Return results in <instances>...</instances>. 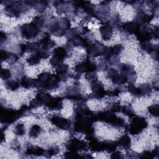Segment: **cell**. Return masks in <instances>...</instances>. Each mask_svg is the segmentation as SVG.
<instances>
[{
	"mask_svg": "<svg viewBox=\"0 0 159 159\" xmlns=\"http://www.w3.org/2000/svg\"><path fill=\"white\" fill-rule=\"evenodd\" d=\"M59 80L57 76L44 72L41 73L36 80L35 87L41 90H53L58 86Z\"/></svg>",
	"mask_w": 159,
	"mask_h": 159,
	"instance_id": "1",
	"label": "cell"
},
{
	"mask_svg": "<svg viewBox=\"0 0 159 159\" xmlns=\"http://www.w3.org/2000/svg\"><path fill=\"white\" fill-rule=\"evenodd\" d=\"M92 119L93 121H104L116 127H123L125 125L123 119L116 116L111 111L93 113Z\"/></svg>",
	"mask_w": 159,
	"mask_h": 159,
	"instance_id": "2",
	"label": "cell"
},
{
	"mask_svg": "<svg viewBox=\"0 0 159 159\" xmlns=\"http://www.w3.org/2000/svg\"><path fill=\"white\" fill-rule=\"evenodd\" d=\"M19 111H16L9 108H3L2 106L1 108V119L2 123L10 124L16 121L17 119L21 117Z\"/></svg>",
	"mask_w": 159,
	"mask_h": 159,
	"instance_id": "3",
	"label": "cell"
},
{
	"mask_svg": "<svg viewBox=\"0 0 159 159\" xmlns=\"http://www.w3.org/2000/svg\"><path fill=\"white\" fill-rule=\"evenodd\" d=\"M147 127V123L143 117L136 116L133 118L128 129L129 133L132 135H136L141 133Z\"/></svg>",
	"mask_w": 159,
	"mask_h": 159,
	"instance_id": "4",
	"label": "cell"
},
{
	"mask_svg": "<svg viewBox=\"0 0 159 159\" xmlns=\"http://www.w3.org/2000/svg\"><path fill=\"white\" fill-rule=\"evenodd\" d=\"M39 29L36 28L32 23L25 24L21 27V34L26 39H31L35 37L39 33Z\"/></svg>",
	"mask_w": 159,
	"mask_h": 159,
	"instance_id": "5",
	"label": "cell"
},
{
	"mask_svg": "<svg viewBox=\"0 0 159 159\" xmlns=\"http://www.w3.org/2000/svg\"><path fill=\"white\" fill-rule=\"evenodd\" d=\"M96 69V65L89 61H87L82 64H80L75 67V70L78 73H82L86 72H94V71Z\"/></svg>",
	"mask_w": 159,
	"mask_h": 159,
	"instance_id": "6",
	"label": "cell"
},
{
	"mask_svg": "<svg viewBox=\"0 0 159 159\" xmlns=\"http://www.w3.org/2000/svg\"><path fill=\"white\" fill-rule=\"evenodd\" d=\"M67 148L69 150L78 151V150H85L87 149V145L86 142L83 141L79 140L77 139H73L70 141L66 146Z\"/></svg>",
	"mask_w": 159,
	"mask_h": 159,
	"instance_id": "7",
	"label": "cell"
},
{
	"mask_svg": "<svg viewBox=\"0 0 159 159\" xmlns=\"http://www.w3.org/2000/svg\"><path fill=\"white\" fill-rule=\"evenodd\" d=\"M50 121L53 124L63 130H68L70 128V121L68 119H65L62 117L54 116L50 117Z\"/></svg>",
	"mask_w": 159,
	"mask_h": 159,
	"instance_id": "8",
	"label": "cell"
},
{
	"mask_svg": "<svg viewBox=\"0 0 159 159\" xmlns=\"http://www.w3.org/2000/svg\"><path fill=\"white\" fill-rule=\"evenodd\" d=\"M106 47L101 44H91L87 46V53L92 57L103 55Z\"/></svg>",
	"mask_w": 159,
	"mask_h": 159,
	"instance_id": "9",
	"label": "cell"
},
{
	"mask_svg": "<svg viewBox=\"0 0 159 159\" xmlns=\"http://www.w3.org/2000/svg\"><path fill=\"white\" fill-rule=\"evenodd\" d=\"M102 37L105 41H108L113 35V29L109 23H106L103 25L99 29Z\"/></svg>",
	"mask_w": 159,
	"mask_h": 159,
	"instance_id": "10",
	"label": "cell"
},
{
	"mask_svg": "<svg viewBox=\"0 0 159 159\" xmlns=\"http://www.w3.org/2000/svg\"><path fill=\"white\" fill-rule=\"evenodd\" d=\"M46 106L52 109H60L62 108V99L59 97L51 98L50 100L46 104Z\"/></svg>",
	"mask_w": 159,
	"mask_h": 159,
	"instance_id": "11",
	"label": "cell"
},
{
	"mask_svg": "<svg viewBox=\"0 0 159 159\" xmlns=\"http://www.w3.org/2000/svg\"><path fill=\"white\" fill-rule=\"evenodd\" d=\"M153 17V16L152 15H148L143 12H140L135 19V23L139 26H142L144 23H149Z\"/></svg>",
	"mask_w": 159,
	"mask_h": 159,
	"instance_id": "12",
	"label": "cell"
},
{
	"mask_svg": "<svg viewBox=\"0 0 159 159\" xmlns=\"http://www.w3.org/2000/svg\"><path fill=\"white\" fill-rule=\"evenodd\" d=\"M89 147L93 152H102L105 150L103 142L102 143L98 142L97 139H96L95 138L90 141Z\"/></svg>",
	"mask_w": 159,
	"mask_h": 159,
	"instance_id": "13",
	"label": "cell"
},
{
	"mask_svg": "<svg viewBox=\"0 0 159 159\" xmlns=\"http://www.w3.org/2000/svg\"><path fill=\"white\" fill-rule=\"evenodd\" d=\"M53 57H55L59 61L63 62L64 60L67 56V52L65 48L63 47H57L54 50Z\"/></svg>",
	"mask_w": 159,
	"mask_h": 159,
	"instance_id": "14",
	"label": "cell"
},
{
	"mask_svg": "<svg viewBox=\"0 0 159 159\" xmlns=\"http://www.w3.org/2000/svg\"><path fill=\"white\" fill-rule=\"evenodd\" d=\"M40 45L42 46V49L48 50L55 46V43L50 39L49 35H46L39 43Z\"/></svg>",
	"mask_w": 159,
	"mask_h": 159,
	"instance_id": "15",
	"label": "cell"
},
{
	"mask_svg": "<svg viewBox=\"0 0 159 159\" xmlns=\"http://www.w3.org/2000/svg\"><path fill=\"white\" fill-rule=\"evenodd\" d=\"M117 143V146H119L125 149H129L131 144V138L128 135H124L119 139Z\"/></svg>",
	"mask_w": 159,
	"mask_h": 159,
	"instance_id": "16",
	"label": "cell"
},
{
	"mask_svg": "<svg viewBox=\"0 0 159 159\" xmlns=\"http://www.w3.org/2000/svg\"><path fill=\"white\" fill-rule=\"evenodd\" d=\"M20 84L21 85L22 87L26 88L35 87L36 85V80H34L31 78L24 76L21 79Z\"/></svg>",
	"mask_w": 159,
	"mask_h": 159,
	"instance_id": "17",
	"label": "cell"
},
{
	"mask_svg": "<svg viewBox=\"0 0 159 159\" xmlns=\"http://www.w3.org/2000/svg\"><path fill=\"white\" fill-rule=\"evenodd\" d=\"M139 25L136 24L135 22H130L127 23L123 25V29L131 34H135L139 28Z\"/></svg>",
	"mask_w": 159,
	"mask_h": 159,
	"instance_id": "18",
	"label": "cell"
},
{
	"mask_svg": "<svg viewBox=\"0 0 159 159\" xmlns=\"http://www.w3.org/2000/svg\"><path fill=\"white\" fill-rule=\"evenodd\" d=\"M44 150L39 147L37 146H31L28 148L26 151V154L33 155L35 156H40L44 154Z\"/></svg>",
	"mask_w": 159,
	"mask_h": 159,
	"instance_id": "19",
	"label": "cell"
},
{
	"mask_svg": "<svg viewBox=\"0 0 159 159\" xmlns=\"http://www.w3.org/2000/svg\"><path fill=\"white\" fill-rule=\"evenodd\" d=\"M71 41L73 43L74 46H82L84 47H87V46H88L86 40L78 35H76Z\"/></svg>",
	"mask_w": 159,
	"mask_h": 159,
	"instance_id": "20",
	"label": "cell"
},
{
	"mask_svg": "<svg viewBox=\"0 0 159 159\" xmlns=\"http://www.w3.org/2000/svg\"><path fill=\"white\" fill-rule=\"evenodd\" d=\"M104 147H105V150H106L108 152H113L116 150L117 143L116 142L111 141H106L103 142Z\"/></svg>",
	"mask_w": 159,
	"mask_h": 159,
	"instance_id": "21",
	"label": "cell"
},
{
	"mask_svg": "<svg viewBox=\"0 0 159 159\" xmlns=\"http://www.w3.org/2000/svg\"><path fill=\"white\" fill-rule=\"evenodd\" d=\"M139 96L149 95L152 92V88L149 84H143L138 88Z\"/></svg>",
	"mask_w": 159,
	"mask_h": 159,
	"instance_id": "22",
	"label": "cell"
},
{
	"mask_svg": "<svg viewBox=\"0 0 159 159\" xmlns=\"http://www.w3.org/2000/svg\"><path fill=\"white\" fill-rule=\"evenodd\" d=\"M36 98H37L39 99H40V100H41L43 102V104L46 105L50 100V98H52V96L48 93L41 91V92H39L37 94Z\"/></svg>",
	"mask_w": 159,
	"mask_h": 159,
	"instance_id": "23",
	"label": "cell"
},
{
	"mask_svg": "<svg viewBox=\"0 0 159 159\" xmlns=\"http://www.w3.org/2000/svg\"><path fill=\"white\" fill-rule=\"evenodd\" d=\"M105 95H107V91L105 90L104 88L96 91H94L92 94L89 96L90 98H96V99H101L103 98Z\"/></svg>",
	"mask_w": 159,
	"mask_h": 159,
	"instance_id": "24",
	"label": "cell"
},
{
	"mask_svg": "<svg viewBox=\"0 0 159 159\" xmlns=\"http://www.w3.org/2000/svg\"><path fill=\"white\" fill-rule=\"evenodd\" d=\"M59 152V149L57 146H54L50 147L49 150L44 151V155L47 158H50L53 155H57Z\"/></svg>",
	"mask_w": 159,
	"mask_h": 159,
	"instance_id": "25",
	"label": "cell"
},
{
	"mask_svg": "<svg viewBox=\"0 0 159 159\" xmlns=\"http://www.w3.org/2000/svg\"><path fill=\"white\" fill-rule=\"evenodd\" d=\"M41 132V128L39 126L35 124L32 126L29 131V136L31 137H37Z\"/></svg>",
	"mask_w": 159,
	"mask_h": 159,
	"instance_id": "26",
	"label": "cell"
},
{
	"mask_svg": "<svg viewBox=\"0 0 159 159\" xmlns=\"http://www.w3.org/2000/svg\"><path fill=\"white\" fill-rule=\"evenodd\" d=\"M141 47L145 52L150 54L154 49V47L152 46V44L149 43V41L141 42Z\"/></svg>",
	"mask_w": 159,
	"mask_h": 159,
	"instance_id": "27",
	"label": "cell"
},
{
	"mask_svg": "<svg viewBox=\"0 0 159 159\" xmlns=\"http://www.w3.org/2000/svg\"><path fill=\"white\" fill-rule=\"evenodd\" d=\"M40 61H41V58L38 56L37 54L30 56L27 59V62L31 65H37L40 63Z\"/></svg>",
	"mask_w": 159,
	"mask_h": 159,
	"instance_id": "28",
	"label": "cell"
},
{
	"mask_svg": "<svg viewBox=\"0 0 159 159\" xmlns=\"http://www.w3.org/2000/svg\"><path fill=\"white\" fill-rule=\"evenodd\" d=\"M121 111L123 113H124L126 116H128L129 117H133L135 116L134 111L133 110V108L131 106H122Z\"/></svg>",
	"mask_w": 159,
	"mask_h": 159,
	"instance_id": "29",
	"label": "cell"
},
{
	"mask_svg": "<svg viewBox=\"0 0 159 159\" xmlns=\"http://www.w3.org/2000/svg\"><path fill=\"white\" fill-rule=\"evenodd\" d=\"M40 47V43H31L26 44V52H33L38 51Z\"/></svg>",
	"mask_w": 159,
	"mask_h": 159,
	"instance_id": "30",
	"label": "cell"
},
{
	"mask_svg": "<svg viewBox=\"0 0 159 159\" xmlns=\"http://www.w3.org/2000/svg\"><path fill=\"white\" fill-rule=\"evenodd\" d=\"M32 23L36 28H37L39 29H40L43 28V26L44 25V19L41 17L37 16L33 19Z\"/></svg>",
	"mask_w": 159,
	"mask_h": 159,
	"instance_id": "31",
	"label": "cell"
},
{
	"mask_svg": "<svg viewBox=\"0 0 159 159\" xmlns=\"http://www.w3.org/2000/svg\"><path fill=\"white\" fill-rule=\"evenodd\" d=\"M103 88H104V87H103V85L102 83V82L98 81V80H96L93 81L91 84V89L93 90V92L100 90Z\"/></svg>",
	"mask_w": 159,
	"mask_h": 159,
	"instance_id": "32",
	"label": "cell"
},
{
	"mask_svg": "<svg viewBox=\"0 0 159 159\" xmlns=\"http://www.w3.org/2000/svg\"><path fill=\"white\" fill-rule=\"evenodd\" d=\"M6 86L8 89L14 91L18 88L19 85V83L15 80H9L6 82Z\"/></svg>",
	"mask_w": 159,
	"mask_h": 159,
	"instance_id": "33",
	"label": "cell"
},
{
	"mask_svg": "<svg viewBox=\"0 0 159 159\" xmlns=\"http://www.w3.org/2000/svg\"><path fill=\"white\" fill-rule=\"evenodd\" d=\"M14 133L17 135H23L25 133L24 126L23 124H18L16 125L14 130Z\"/></svg>",
	"mask_w": 159,
	"mask_h": 159,
	"instance_id": "34",
	"label": "cell"
},
{
	"mask_svg": "<svg viewBox=\"0 0 159 159\" xmlns=\"http://www.w3.org/2000/svg\"><path fill=\"white\" fill-rule=\"evenodd\" d=\"M67 71H68V66L66 64H64L62 63L56 67L57 75L67 73Z\"/></svg>",
	"mask_w": 159,
	"mask_h": 159,
	"instance_id": "35",
	"label": "cell"
},
{
	"mask_svg": "<svg viewBox=\"0 0 159 159\" xmlns=\"http://www.w3.org/2000/svg\"><path fill=\"white\" fill-rule=\"evenodd\" d=\"M64 156L67 158H82V156L80 155L76 151L70 150L69 152H67L64 153Z\"/></svg>",
	"mask_w": 159,
	"mask_h": 159,
	"instance_id": "36",
	"label": "cell"
},
{
	"mask_svg": "<svg viewBox=\"0 0 159 159\" xmlns=\"http://www.w3.org/2000/svg\"><path fill=\"white\" fill-rule=\"evenodd\" d=\"M43 105V102L39 99L37 98H35V99H32V100L30 103V108H36L39 106H41Z\"/></svg>",
	"mask_w": 159,
	"mask_h": 159,
	"instance_id": "37",
	"label": "cell"
},
{
	"mask_svg": "<svg viewBox=\"0 0 159 159\" xmlns=\"http://www.w3.org/2000/svg\"><path fill=\"white\" fill-rule=\"evenodd\" d=\"M149 112L153 116L157 117L158 116V105H155L149 108Z\"/></svg>",
	"mask_w": 159,
	"mask_h": 159,
	"instance_id": "38",
	"label": "cell"
},
{
	"mask_svg": "<svg viewBox=\"0 0 159 159\" xmlns=\"http://www.w3.org/2000/svg\"><path fill=\"white\" fill-rule=\"evenodd\" d=\"M11 76V72L8 69H2L1 71V77L2 79L7 80Z\"/></svg>",
	"mask_w": 159,
	"mask_h": 159,
	"instance_id": "39",
	"label": "cell"
},
{
	"mask_svg": "<svg viewBox=\"0 0 159 159\" xmlns=\"http://www.w3.org/2000/svg\"><path fill=\"white\" fill-rule=\"evenodd\" d=\"M36 54L41 58H47L49 57V54L48 52V50H46L44 49L39 50Z\"/></svg>",
	"mask_w": 159,
	"mask_h": 159,
	"instance_id": "40",
	"label": "cell"
},
{
	"mask_svg": "<svg viewBox=\"0 0 159 159\" xmlns=\"http://www.w3.org/2000/svg\"><path fill=\"white\" fill-rule=\"evenodd\" d=\"M154 154L153 151L150 152V151H144L142 153L139 155V158H153Z\"/></svg>",
	"mask_w": 159,
	"mask_h": 159,
	"instance_id": "41",
	"label": "cell"
},
{
	"mask_svg": "<svg viewBox=\"0 0 159 159\" xmlns=\"http://www.w3.org/2000/svg\"><path fill=\"white\" fill-rule=\"evenodd\" d=\"M123 49V47L121 44H118V45H116V46L113 47L112 49H113V54L118 55L119 54L121 53Z\"/></svg>",
	"mask_w": 159,
	"mask_h": 159,
	"instance_id": "42",
	"label": "cell"
},
{
	"mask_svg": "<svg viewBox=\"0 0 159 159\" xmlns=\"http://www.w3.org/2000/svg\"><path fill=\"white\" fill-rule=\"evenodd\" d=\"M121 108L122 106L120 105L119 103H114L110 108V111L112 113H116V112H118L119 111L121 110Z\"/></svg>",
	"mask_w": 159,
	"mask_h": 159,
	"instance_id": "43",
	"label": "cell"
},
{
	"mask_svg": "<svg viewBox=\"0 0 159 159\" xmlns=\"http://www.w3.org/2000/svg\"><path fill=\"white\" fill-rule=\"evenodd\" d=\"M17 59H18V57L16 55L13 54L11 53L8 59L7 60V62L9 64H13L14 63H15L17 61Z\"/></svg>",
	"mask_w": 159,
	"mask_h": 159,
	"instance_id": "44",
	"label": "cell"
},
{
	"mask_svg": "<svg viewBox=\"0 0 159 159\" xmlns=\"http://www.w3.org/2000/svg\"><path fill=\"white\" fill-rule=\"evenodd\" d=\"M10 54L9 52H8L7 51H5V50H1V60H2V62H3V61H5L8 59L9 55H10Z\"/></svg>",
	"mask_w": 159,
	"mask_h": 159,
	"instance_id": "45",
	"label": "cell"
},
{
	"mask_svg": "<svg viewBox=\"0 0 159 159\" xmlns=\"http://www.w3.org/2000/svg\"><path fill=\"white\" fill-rule=\"evenodd\" d=\"M121 92L120 88H116L113 91H107V95L110 96H117L119 93Z\"/></svg>",
	"mask_w": 159,
	"mask_h": 159,
	"instance_id": "46",
	"label": "cell"
},
{
	"mask_svg": "<svg viewBox=\"0 0 159 159\" xmlns=\"http://www.w3.org/2000/svg\"><path fill=\"white\" fill-rule=\"evenodd\" d=\"M31 110V108H29L28 106H26V105H24L21 107V109L19 110V112L20 113H21V116H23V115H25V114H27L28 113H29Z\"/></svg>",
	"mask_w": 159,
	"mask_h": 159,
	"instance_id": "47",
	"label": "cell"
},
{
	"mask_svg": "<svg viewBox=\"0 0 159 159\" xmlns=\"http://www.w3.org/2000/svg\"><path fill=\"white\" fill-rule=\"evenodd\" d=\"M86 78L88 79V80H93L94 81V80H97V75L96 73H94V72H91V73H89L88 74H87L86 75Z\"/></svg>",
	"mask_w": 159,
	"mask_h": 159,
	"instance_id": "48",
	"label": "cell"
},
{
	"mask_svg": "<svg viewBox=\"0 0 159 159\" xmlns=\"http://www.w3.org/2000/svg\"><path fill=\"white\" fill-rule=\"evenodd\" d=\"M118 72L114 69H110L108 73V78L112 79Z\"/></svg>",
	"mask_w": 159,
	"mask_h": 159,
	"instance_id": "49",
	"label": "cell"
},
{
	"mask_svg": "<svg viewBox=\"0 0 159 159\" xmlns=\"http://www.w3.org/2000/svg\"><path fill=\"white\" fill-rule=\"evenodd\" d=\"M111 158H123V157L122 153L120 152L117 151V152H114L112 154V155L111 156Z\"/></svg>",
	"mask_w": 159,
	"mask_h": 159,
	"instance_id": "50",
	"label": "cell"
},
{
	"mask_svg": "<svg viewBox=\"0 0 159 159\" xmlns=\"http://www.w3.org/2000/svg\"><path fill=\"white\" fill-rule=\"evenodd\" d=\"M127 155H128V157H129V158H138V157H139V154H138L136 152L132 151V150H129V152H128Z\"/></svg>",
	"mask_w": 159,
	"mask_h": 159,
	"instance_id": "51",
	"label": "cell"
},
{
	"mask_svg": "<svg viewBox=\"0 0 159 159\" xmlns=\"http://www.w3.org/2000/svg\"><path fill=\"white\" fill-rule=\"evenodd\" d=\"M11 147L14 149V150H17L19 149L20 147V145L19 144V142L17 140H14V141L12 142L11 143Z\"/></svg>",
	"mask_w": 159,
	"mask_h": 159,
	"instance_id": "52",
	"label": "cell"
},
{
	"mask_svg": "<svg viewBox=\"0 0 159 159\" xmlns=\"http://www.w3.org/2000/svg\"><path fill=\"white\" fill-rule=\"evenodd\" d=\"M6 39H7L6 34L3 32H1V44H2L3 41H6Z\"/></svg>",
	"mask_w": 159,
	"mask_h": 159,
	"instance_id": "53",
	"label": "cell"
},
{
	"mask_svg": "<svg viewBox=\"0 0 159 159\" xmlns=\"http://www.w3.org/2000/svg\"><path fill=\"white\" fill-rule=\"evenodd\" d=\"M100 65V68H101L102 70H105V69H106L107 67H108L106 64L105 63V62H102V63H100V65Z\"/></svg>",
	"mask_w": 159,
	"mask_h": 159,
	"instance_id": "54",
	"label": "cell"
},
{
	"mask_svg": "<svg viewBox=\"0 0 159 159\" xmlns=\"http://www.w3.org/2000/svg\"><path fill=\"white\" fill-rule=\"evenodd\" d=\"M82 157L83 158H93V157L89 154H85V155H82Z\"/></svg>",
	"mask_w": 159,
	"mask_h": 159,
	"instance_id": "55",
	"label": "cell"
},
{
	"mask_svg": "<svg viewBox=\"0 0 159 159\" xmlns=\"http://www.w3.org/2000/svg\"><path fill=\"white\" fill-rule=\"evenodd\" d=\"M5 140V137H4V132L3 131H2V142H3V141Z\"/></svg>",
	"mask_w": 159,
	"mask_h": 159,
	"instance_id": "56",
	"label": "cell"
}]
</instances>
